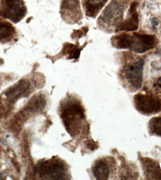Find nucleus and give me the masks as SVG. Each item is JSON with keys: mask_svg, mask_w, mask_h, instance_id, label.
I'll list each match as a JSON object with an SVG mask.
<instances>
[{"mask_svg": "<svg viewBox=\"0 0 161 180\" xmlns=\"http://www.w3.org/2000/svg\"><path fill=\"white\" fill-rule=\"evenodd\" d=\"M12 31L13 30L11 26L7 24L0 23V39L10 36Z\"/></svg>", "mask_w": 161, "mask_h": 180, "instance_id": "f3484780", "label": "nucleus"}, {"mask_svg": "<svg viewBox=\"0 0 161 180\" xmlns=\"http://www.w3.org/2000/svg\"><path fill=\"white\" fill-rule=\"evenodd\" d=\"M139 28V16L137 13L132 14L130 18L124 21L120 24L115 29L116 33L126 31L133 32L138 30Z\"/></svg>", "mask_w": 161, "mask_h": 180, "instance_id": "ddd939ff", "label": "nucleus"}, {"mask_svg": "<svg viewBox=\"0 0 161 180\" xmlns=\"http://www.w3.org/2000/svg\"><path fill=\"white\" fill-rule=\"evenodd\" d=\"M109 0H87L85 4V15L90 18H95Z\"/></svg>", "mask_w": 161, "mask_h": 180, "instance_id": "f8f14e48", "label": "nucleus"}, {"mask_svg": "<svg viewBox=\"0 0 161 180\" xmlns=\"http://www.w3.org/2000/svg\"><path fill=\"white\" fill-rule=\"evenodd\" d=\"M138 5V2H135V1L133 2L130 4V8L129 11L130 14L132 15L133 13H135Z\"/></svg>", "mask_w": 161, "mask_h": 180, "instance_id": "6ab92c4d", "label": "nucleus"}, {"mask_svg": "<svg viewBox=\"0 0 161 180\" xmlns=\"http://www.w3.org/2000/svg\"><path fill=\"white\" fill-rule=\"evenodd\" d=\"M88 31V28L87 27H83L80 30H74L72 34L71 37L73 39H80L85 34H86Z\"/></svg>", "mask_w": 161, "mask_h": 180, "instance_id": "a211bd4d", "label": "nucleus"}, {"mask_svg": "<svg viewBox=\"0 0 161 180\" xmlns=\"http://www.w3.org/2000/svg\"><path fill=\"white\" fill-rule=\"evenodd\" d=\"M144 65V60L140 59L128 65L124 71V76L127 82L136 89L142 87Z\"/></svg>", "mask_w": 161, "mask_h": 180, "instance_id": "0eeeda50", "label": "nucleus"}, {"mask_svg": "<svg viewBox=\"0 0 161 180\" xmlns=\"http://www.w3.org/2000/svg\"><path fill=\"white\" fill-rule=\"evenodd\" d=\"M150 129L153 132L161 136V117L155 118L151 120Z\"/></svg>", "mask_w": 161, "mask_h": 180, "instance_id": "dca6fc26", "label": "nucleus"}, {"mask_svg": "<svg viewBox=\"0 0 161 180\" xmlns=\"http://www.w3.org/2000/svg\"><path fill=\"white\" fill-rule=\"evenodd\" d=\"M10 18L13 22H19L25 15L26 8L21 0H6Z\"/></svg>", "mask_w": 161, "mask_h": 180, "instance_id": "9d476101", "label": "nucleus"}, {"mask_svg": "<svg viewBox=\"0 0 161 180\" xmlns=\"http://www.w3.org/2000/svg\"><path fill=\"white\" fill-rule=\"evenodd\" d=\"M30 86V83L28 80L22 79L10 87L6 91L5 95L10 101H14L28 91Z\"/></svg>", "mask_w": 161, "mask_h": 180, "instance_id": "9b49d317", "label": "nucleus"}, {"mask_svg": "<svg viewBox=\"0 0 161 180\" xmlns=\"http://www.w3.org/2000/svg\"><path fill=\"white\" fill-rule=\"evenodd\" d=\"M115 163L114 158L110 156L96 160L91 167L94 177L96 180H109L113 174Z\"/></svg>", "mask_w": 161, "mask_h": 180, "instance_id": "39448f33", "label": "nucleus"}, {"mask_svg": "<svg viewBox=\"0 0 161 180\" xmlns=\"http://www.w3.org/2000/svg\"><path fill=\"white\" fill-rule=\"evenodd\" d=\"M157 82H158V84H159L160 86H161V76L158 78V79H157Z\"/></svg>", "mask_w": 161, "mask_h": 180, "instance_id": "412c9836", "label": "nucleus"}, {"mask_svg": "<svg viewBox=\"0 0 161 180\" xmlns=\"http://www.w3.org/2000/svg\"><path fill=\"white\" fill-rule=\"evenodd\" d=\"M34 173L41 180L69 179L68 165L58 157L39 162L35 166Z\"/></svg>", "mask_w": 161, "mask_h": 180, "instance_id": "f03ea898", "label": "nucleus"}, {"mask_svg": "<svg viewBox=\"0 0 161 180\" xmlns=\"http://www.w3.org/2000/svg\"><path fill=\"white\" fill-rule=\"evenodd\" d=\"M150 22L154 26H157L159 25V21L158 19L156 18H152L150 20Z\"/></svg>", "mask_w": 161, "mask_h": 180, "instance_id": "aec40b11", "label": "nucleus"}, {"mask_svg": "<svg viewBox=\"0 0 161 180\" xmlns=\"http://www.w3.org/2000/svg\"><path fill=\"white\" fill-rule=\"evenodd\" d=\"M61 17L67 23H76L81 19L79 0H63L61 6Z\"/></svg>", "mask_w": 161, "mask_h": 180, "instance_id": "423d86ee", "label": "nucleus"}, {"mask_svg": "<svg viewBox=\"0 0 161 180\" xmlns=\"http://www.w3.org/2000/svg\"><path fill=\"white\" fill-rule=\"evenodd\" d=\"M86 43L83 46H80L79 43L76 45H73L70 43L66 42L63 44L62 49L59 53L54 57H49L52 61L53 63L60 58L65 57L68 60H78L80 57V53L83 48L86 46Z\"/></svg>", "mask_w": 161, "mask_h": 180, "instance_id": "6e6552de", "label": "nucleus"}, {"mask_svg": "<svg viewBox=\"0 0 161 180\" xmlns=\"http://www.w3.org/2000/svg\"><path fill=\"white\" fill-rule=\"evenodd\" d=\"M131 37L132 35L127 33H120L113 36L111 42L112 46L117 49H128L130 47Z\"/></svg>", "mask_w": 161, "mask_h": 180, "instance_id": "4468645a", "label": "nucleus"}, {"mask_svg": "<svg viewBox=\"0 0 161 180\" xmlns=\"http://www.w3.org/2000/svg\"><path fill=\"white\" fill-rule=\"evenodd\" d=\"M60 115L67 132L73 138L79 136L85 126V109L81 102L69 96L61 102Z\"/></svg>", "mask_w": 161, "mask_h": 180, "instance_id": "f257e3e1", "label": "nucleus"}, {"mask_svg": "<svg viewBox=\"0 0 161 180\" xmlns=\"http://www.w3.org/2000/svg\"><path fill=\"white\" fill-rule=\"evenodd\" d=\"M157 44L155 35L134 33L131 37L129 49L136 53H144L153 49Z\"/></svg>", "mask_w": 161, "mask_h": 180, "instance_id": "20e7f679", "label": "nucleus"}, {"mask_svg": "<svg viewBox=\"0 0 161 180\" xmlns=\"http://www.w3.org/2000/svg\"><path fill=\"white\" fill-rule=\"evenodd\" d=\"M124 7L117 2H112L104 10L98 19L100 25L104 24L109 27H116L123 21Z\"/></svg>", "mask_w": 161, "mask_h": 180, "instance_id": "7ed1b4c3", "label": "nucleus"}, {"mask_svg": "<svg viewBox=\"0 0 161 180\" xmlns=\"http://www.w3.org/2000/svg\"><path fill=\"white\" fill-rule=\"evenodd\" d=\"M137 108L147 113H151L160 109L161 104L158 100L148 96L136 95L134 97Z\"/></svg>", "mask_w": 161, "mask_h": 180, "instance_id": "1a4fd4ad", "label": "nucleus"}, {"mask_svg": "<svg viewBox=\"0 0 161 180\" xmlns=\"http://www.w3.org/2000/svg\"><path fill=\"white\" fill-rule=\"evenodd\" d=\"M46 100L43 94L36 95L30 100L28 103V109L33 111H38L44 108Z\"/></svg>", "mask_w": 161, "mask_h": 180, "instance_id": "2eb2a0df", "label": "nucleus"}]
</instances>
